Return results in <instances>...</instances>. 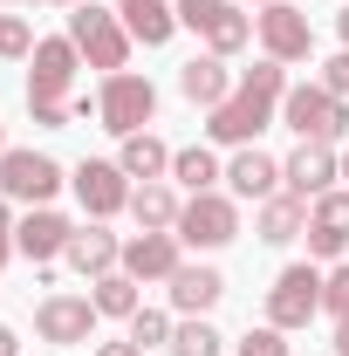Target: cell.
<instances>
[{
  "mask_svg": "<svg viewBox=\"0 0 349 356\" xmlns=\"http://www.w3.org/2000/svg\"><path fill=\"white\" fill-rule=\"evenodd\" d=\"M69 233H76V226L62 220L55 206H28V220H14V254L35 261V267H48V261L69 254Z\"/></svg>",
  "mask_w": 349,
  "mask_h": 356,
  "instance_id": "obj_14",
  "label": "cell"
},
{
  "mask_svg": "<svg viewBox=\"0 0 349 356\" xmlns=\"http://www.w3.org/2000/svg\"><path fill=\"white\" fill-rule=\"evenodd\" d=\"M322 309L336 315V322L349 315V261H336L329 274H322Z\"/></svg>",
  "mask_w": 349,
  "mask_h": 356,
  "instance_id": "obj_31",
  "label": "cell"
},
{
  "mask_svg": "<svg viewBox=\"0 0 349 356\" xmlns=\"http://www.w3.org/2000/svg\"><path fill=\"white\" fill-rule=\"evenodd\" d=\"M110 7H124V0H110Z\"/></svg>",
  "mask_w": 349,
  "mask_h": 356,
  "instance_id": "obj_43",
  "label": "cell"
},
{
  "mask_svg": "<svg viewBox=\"0 0 349 356\" xmlns=\"http://www.w3.org/2000/svg\"><path fill=\"white\" fill-rule=\"evenodd\" d=\"M219 350H226V336H219L206 315H185L172 329V356H219Z\"/></svg>",
  "mask_w": 349,
  "mask_h": 356,
  "instance_id": "obj_27",
  "label": "cell"
},
{
  "mask_svg": "<svg viewBox=\"0 0 349 356\" xmlns=\"http://www.w3.org/2000/svg\"><path fill=\"white\" fill-rule=\"evenodd\" d=\"M315 315H322V267H315V261L281 267V274H274V288H267V322L295 336V329H308Z\"/></svg>",
  "mask_w": 349,
  "mask_h": 356,
  "instance_id": "obj_6",
  "label": "cell"
},
{
  "mask_svg": "<svg viewBox=\"0 0 349 356\" xmlns=\"http://www.w3.org/2000/svg\"><path fill=\"white\" fill-rule=\"evenodd\" d=\"M281 96H288V62L261 55L254 69H240L233 96H226L219 110H206V137H213V144H233V151H240V144H254V137L274 124Z\"/></svg>",
  "mask_w": 349,
  "mask_h": 356,
  "instance_id": "obj_1",
  "label": "cell"
},
{
  "mask_svg": "<svg viewBox=\"0 0 349 356\" xmlns=\"http://www.w3.org/2000/svg\"><path fill=\"white\" fill-rule=\"evenodd\" d=\"M172 233L185 247H199V254H219V247L240 240V199H233V192H192Z\"/></svg>",
  "mask_w": 349,
  "mask_h": 356,
  "instance_id": "obj_4",
  "label": "cell"
},
{
  "mask_svg": "<svg viewBox=\"0 0 349 356\" xmlns=\"http://www.w3.org/2000/svg\"><path fill=\"white\" fill-rule=\"evenodd\" d=\"M172 329H178V322L165 309H137L131 322H124V336H131L137 350H172Z\"/></svg>",
  "mask_w": 349,
  "mask_h": 356,
  "instance_id": "obj_28",
  "label": "cell"
},
{
  "mask_svg": "<svg viewBox=\"0 0 349 356\" xmlns=\"http://www.w3.org/2000/svg\"><path fill=\"white\" fill-rule=\"evenodd\" d=\"M336 28H343V48H349V7H343V14H336Z\"/></svg>",
  "mask_w": 349,
  "mask_h": 356,
  "instance_id": "obj_40",
  "label": "cell"
},
{
  "mask_svg": "<svg viewBox=\"0 0 349 356\" xmlns=\"http://www.w3.org/2000/svg\"><path fill=\"white\" fill-rule=\"evenodd\" d=\"M165 295H172L178 315H206V309H219V295H226V274L206 267V261H185L172 281H165Z\"/></svg>",
  "mask_w": 349,
  "mask_h": 356,
  "instance_id": "obj_19",
  "label": "cell"
},
{
  "mask_svg": "<svg viewBox=\"0 0 349 356\" xmlns=\"http://www.w3.org/2000/svg\"><path fill=\"white\" fill-rule=\"evenodd\" d=\"M178 213H185V199H178L172 178H144V185L131 192V220H137V233H172Z\"/></svg>",
  "mask_w": 349,
  "mask_h": 356,
  "instance_id": "obj_20",
  "label": "cell"
},
{
  "mask_svg": "<svg viewBox=\"0 0 349 356\" xmlns=\"http://www.w3.org/2000/svg\"><path fill=\"white\" fill-rule=\"evenodd\" d=\"M233 69H226V55H192V62H178V96L185 103H199V110H219L226 96H233Z\"/></svg>",
  "mask_w": 349,
  "mask_h": 356,
  "instance_id": "obj_17",
  "label": "cell"
},
{
  "mask_svg": "<svg viewBox=\"0 0 349 356\" xmlns=\"http://www.w3.org/2000/svg\"><path fill=\"white\" fill-rule=\"evenodd\" d=\"M219 178H226V165L213 158V144L172 151V185H185V192H219Z\"/></svg>",
  "mask_w": 349,
  "mask_h": 356,
  "instance_id": "obj_26",
  "label": "cell"
},
{
  "mask_svg": "<svg viewBox=\"0 0 349 356\" xmlns=\"http://www.w3.org/2000/svg\"><path fill=\"white\" fill-rule=\"evenodd\" d=\"M343 178H349V151H343Z\"/></svg>",
  "mask_w": 349,
  "mask_h": 356,
  "instance_id": "obj_42",
  "label": "cell"
},
{
  "mask_svg": "<svg viewBox=\"0 0 349 356\" xmlns=\"http://www.w3.org/2000/svg\"><path fill=\"white\" fill-rule=\"evenodd\" d=\"M336 350L349 356V315H343V322H336Z\"/></svg>",
  "mask_w": 349,
  "mask_h": 356,
  "instance_id": "obj_38",
  "label": "cell"
},
{
  "mask_svg": "<svg viewBox=\"0 0 349 356\" xmlns=\"http://www.w3.org/2000/svg\"><path fill=\"white\" fill-rule=\"evenodd\" d=\"M76 69H83V55L69 35H42L35 55H28V103H76L69 89H76Z\"/></svg>",
  "mask_w": 349,
  "mask_h": 356,
  "instance_id": "obj_8",
  "label": "cell"
},
{
  "mask_svg": "<svg viewBox=\"0 0 349 356\" xmlns=\"http://www.w3.org/2000/svg\"><path fill=\"white\" fill-rule=\"evenodd\" d=\"M117 165H124V178H172V144L158 131H137V137H124V151H117Z\"/></svg>",
  "mask_w": 349,
  "mask_h": 356,
  "instance_id": "obj_23",
  "label": "cell"
},
{
  "mask_svg": "<svg viewBox=\"0 0 349 356\" xmlns=\"http://www.w3.org/2000/svg\"><path fill=\"white\" fill-rule=\"evenodd\" d=\"M185 267V240L178 233H131L124 240V274L131 281H172Z\"/></svg>",
  "mask_w": 349,
  "mask_h": 356,
  "instance_id": "obj_15",
  "label": "cell"
},
{
  "mask_svg": "<svg viewBox=\"0 0 349 356\" xmlns=\"http://www.w3.org/2000/svg\"><path fill=\"white\" fill-rule=\"evenodd\" d=\"M261 7H267V0H261Z\"/></svg>",
  "mask_w": 349,
  "mask_h": 356,
  "instance_id": "obj_45",
  "label": "cell"
},
{
  "mask_svg": "<svg viewBox=\"0 0 349 356\" xmlns=\"http://www.w3.org/2000/svg\"><path fill=\"white\" fill-rule=\"evenodd\" d=\"M117 14H124L131 42H144V48H165L178 35V7H172V0H124Z\"/></svg>",
  "mask_w": 349,
  "mask_h": 356,
  "instance_id": "obj_22",
  "label": "cell"
},
{
  "mask_svg": "<svg viewBox=\"0 0 349 356\" xmlns=\"http://www.w3.org/2000/svg\"><path fill=\"white\" fill-rule=\"evenodd\" d=\"M199 35H206V55H226V62H233L240 48L254 42V14L226 0V7H219V14H213V21H206V28H199Z\"/></svg>",
  "mask_w": 349,
  "mask_h": 356,
  "instance_id": "obj_25",
  "label": "cell"
},
{
  "mask_svg": "<svg viewBox=\"0 0 349 356\" xmlns=\"http://www.w3.org/2000/svg\"><path fill=\"white\" fill-rule=\"evenodd\" d=\"M144 281H131L124 267H110V274H96L89 281V302H96V315H110V322H131L137 309H144V295H137Z\"/></svg>",
  "mask_w": 349,
  "mask_h": 356,
  "instance_id": "obj_24",
  "label": "cell"
},
{
  "mask_svg": "<svg viewBox=\"0 0 349 356\" xmlns=\"http://www.w3.org/2000/svg\"><path fill=\"white\" fill-rule=\"evenodd\" d=\"M69 185H76V199H83L89 220L131 213V192H137V178H124V165H117V158H83V165L69 172Z\"/></svg>",
  "mask_w": 349,
  "mask_h": 356,
  "instance_id": "obj_9",
  "label": "cell"
},
{
  "mask_svg": "<svg viewBox=\"0 0 349 356\" xmlns=\"http://www.w3.org/2000/svg\"><path fill=\"white\" fill-rule=\"evenodd\" d=\"M308 261H343L349 254V192H322L315 206H308Z\"/></svg>",
  "mask_w": 349,
  "mask_h": 356,
  "instance_id": "obj_13",
  "label": "cell"
},
{
  "mask_svg": "<svg viewBox=\"0 0 349 356\" xmlns=\"http://www.w3.org/2000/svg\"><path fill=\"white\" fill-rule=\"evenodd\" d=\"M69 185V172L48 158V151H0V199H14V206H48L55 192Z\"/></svg>",
  "mask_w": 349,
  "mask_h": 356,
  "instance_id": "obj_7",
  "label": "cell"
},
{
  "mask_svg": "<svg viewBox=\"0 0 349 356\" xmlns=\"http://www.w3.org/2000/svg\"><path fill=\"white\" fill-rule=\"evenodd\" d=\"M28 117H35L42 131H69V124H76V103H28Z\"/></svg>",
  "mask_w": 349,
  "mask_h": 356,
  "instance_id": "obj_33",
  "label": "cell"
},
{
  "mask_svg": "<svg viewBox=\"0 0 349 356\" xmlns=\"http://www.w3.org/2000/svg\"><path fill=\"white\" fill-rule=\"evenodd\" d=\"M254 233H261L267 247H288V240H302V233H308V199H295V192H274V199H261V206H254Z\"/></svg>",
  "mask_w": 349,
  "mask_h": 356,
  "instance_id": "obj_21",
  "label": "cell"
},
{
  "mask_svg": "<svg viewBox=\"0 0 349 356\" xmlns=\"http://www.w3.org/2000/svg\"><path fill=\"white\" fill-rule=\"evenodd\" d=\"M0 233H14V199H0Z\"/></svg>",
  "mask_w": 349,
  "mask_h": 356,
  "instance_id": "obj_37",
  "label": "cell"
},
{
  "mask_svg": "<svg viewBox=\"0 0 349 356\" xmlns=\"http://www.w3.org/2000/svg\"><path fill=\"white\" fill-rule=\"evenodd\" d=\"M240 356H288V329H274V322L247 329V336H240Z\"/></svg>",
  "mask_w": 349,
  "mask_h": 356,
  "instance_id": "obj_30",
  "label": "cell"
},
{
  "mask_svg": "<svg viewBox=\"0 0 349 356\" xmlns=\"http://www.w3.org/2000/svg\"><path fill=\"white\" fill-rule=\"evenodd\" d=\"M0 356H21V336H14L7 322H0Z\"/></svg>",
  "mask_w": 349,
  "mask_h": 356,
  "instance_id": "obj_36",
  "label": "cell"
},
{
  "mask_svg": "<svg viewBox=\"0 0 349 356\" xmlns=\"http://www.w3.org/2000/svg\"><path fill=\"white\" fill-rule=\"evenodd\" d=\"M254 35H261V55H274V62H308L315 55V28L295 0H267L254 14Z\"/></svg>",
  "mask_w": 349,
  "mask_h": 356,
  "instance_id": "obj_10",
  "label": "cell"
},
{
  "mask_svg": "<svg viewBox=\"0 0 349 356\" xmlns=\"http://www.w3.org/2000/svg\"><path fill=\"white\" fill-rule=\"evenodd\" d=\"M0 55H7V62H28V55H35V28H28V14H7V7H0Z\"/></svg>",
  "mask_w": 349,
  "mask_h": 356,
  "instance_id": "obj_29",
  "label": "cell"
},
{
  "mask_svg": "<svg viewBox=\"0 0 349 356\" xmlns=\"http://www.w3.org/2000/svg\"><path fill=\"white\" fill-rule=\"evenodd\" d=\"M96 356H144V350H137L131 336H124V343H103V350H96Z\"/></svg>",
  "mask_w": 349,
  "mask_h": 356,
  "instance_id": "obj_35",
  "label": "cell"
},
{
  "mask_svg": "<svg viewBox=\"0 0 349 356\" xmlns=\"http://www.w3.org/2000/svg\"><path fill=\"white\" fill-rule=\"evenodd\" d=\"M7 254H14V233H0V274H7Z\"/></svg>",
  "mask_w": 349,
  "mask_h": 356,
  "instance_id": "obj_39",
  "label": "cell"
},
{
  "mask_svg": "<svg viewBox=\"0 0 349 356\" xmlns=\"http://www.w3.org/2000/svg\"><path fill=\"white\" fill-rule=\"evenodd\" d=\"M62 261L76 267L83 281H96V274L124 267V240H117V233H110L103 220H89V226H76V233H69V254H62Z\"/></svg>",
  "mask_w": 349,
  "mask_h": 356,
  "instance_id": "obj_18",
  "label": "cell"
},
{
  "mask_svg": "<svg viewBox=\"0 0 349 356\" xmlns=\"http://www.w3.org/2000/svg\"><path fill=\"white\" fill-rule=\"evenodd\" d=\"M96 302L89 295H48L42 309H35V336L42 343H62V350H76V343H89L96 336Z\"/></svg>",
  "mask_w": 349,
  "mask_h": 356,
  "instance_id": "obj_12",
  "label": "cell"
},
{
  "mask_svg": "<svg viewBox=\"0 0 349 356\" xmlns=\"http://www.w3.org/2000/svg\"><path fill=\"white\" fill-rule=\"evenodd\" d=\"M336 178H343V158H336V144H295L288 158H281V192H295V199H322V192H336Z\"/></svg>",
  "mask_w": 349,
  "mask_h": 356,
  "instance_id": "obj_11",
  "label": "cell"
},
{
  "mask_svg": "<svg viewBox=\"0 0 349 356\" xmlns=\"http://www.w3.org/2000/svg\"><path fill=\"white\" fill-rule=\"evenodd\" d=\"M281 124L302 137V144H343L349 110H343V96H329L322 83H302V89L281 96Z\"/></svg>",
  "mask_w": 349,
  "mask_h": 356,
  "instance_id": "obj_5",
  "label": "cell"
},
{
  "mask_svg": "<svg viewBox=\"0 0 349 356\" xmlns=\"http://www.w3.org/2000/svg\"><path fill=\"white\" fill-rule=\"evenodd\" d=\"M172 7H178V28H206L226 0H172Z\"/></svg>",
  "mask_w": 349,
  "mask_h": 356,
  "instance_id": "obj_34",
  "label": "cell"
},
{
  "mask_svg": "<svg viewBox=\"0 0 349 356\" xmlns=\"http://www.w3.org/2000/svg\"><path fill=\"white\" fill-rule=\"evenodd\" d=\"M69 42L83 55L89 69H103V76H117L124 62H131V28H124V14L110 7V0H83L76 14H69Z\"/></svg>",
  "mask_w": 349,
  "mask_h": 356,
  "instance_id": "obj_2",
  "label": "cell"
},
{
  "mask_svg": "<svg viewBox=\"0 0 349 356\" xmlns=\"http://www.w3.org/2000/svg\"><path fill=\"white\" fill-rule=\"evenodd\" d=\"M315 83L329 89V96H349V48H336V55L322 62V76H315Z\"/></svg>",
  "mask_w": 349,
  "mask_h": 356,
  "instance_id": "obj_32",
  "label": "cell"
},
{
  "mask_svg": "<svg viewBox=\"0 0 349 356\" xmlns=\"http://www.w3.org/2000/svg\"><path fill=\"white\" fill-rule=\"evenodd\" d=\"M0 151H7V137H0Z\"/></svg>",
  "mask_w": 349,
  "mask_h": 356,
  "instance_id": "obj_44",
  "label": "cell"
},
{
  "mask_svg": "<svg viewBox=\"0 0 349 356\" xmlns=\"http://www.w3.org/2000/svg\"><path fill=\"white\" fill-rule=\"evenodd\" d=\"M226 192H233V199H254V206L274 199V192H281V158H267L261 144H240L233 165H226Z\"/></svg>",
  "mask_w": 349,
  "mask_h": 356,
  "instance_id": "obj_16",
  "label": "cell"
},
{
  "mask_svg": "<svg viewBox=\"0 0 349 356\" xmlns=\"http://www.w3.org/2000/svg\"><path fill=\"white\" fill-rule=\"evenodd\" d=\"M0 7H35V0H0Z\"/></svg>",
  "mask_w": 349,
  "mask_h": 356,
  "instance_id": "obj_41",
  "label": "cell"
},
{
  "mask_svg": "<svg viewBox=\"0 0 349 356\" xmlns=\"http://www.w3.org/2000/svg\"><path fill=\"white\" fill-rule=\"evenodd\" d=\"M151 117H158V89H151V76H131V69L103 76V89H96V124H103V131L137 137V131H151Z\"/></svg>",
  "mask_w": 349,
  "mask_h": 356,
  "instance_id": "obj_3",
  "label": "cell"
}]
</instances>
